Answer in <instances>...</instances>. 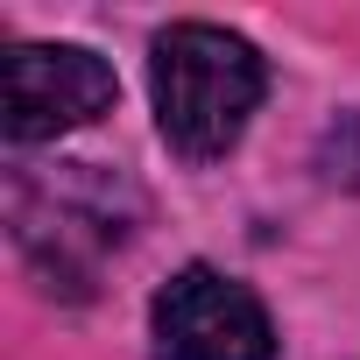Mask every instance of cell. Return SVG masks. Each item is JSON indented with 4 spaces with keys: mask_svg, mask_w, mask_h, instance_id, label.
I'll return each mask as SVG.
<instances>
[{
    "mask_svg": "<svg viewBox=\"0 0 360 360\" xmlns=\"http://www.w3.org/2000/svg\"><path fill=\"white\" fill-rule=\"evenodd\" d=\"M155 127L184 162H212L248 134V113L269 92V71L248 36L212 22H169L148 50Z\"/></svg>",
    "mask_w": 360,
    "mask_h": 360,
    "instance_id": "obj_1",
    "label": "cell"
},
{
    "mask_svg": "<svg viewBox=\"0 0 360 360\" xmlns=\"http://www.w3.org/2000/svg\"><path fill=\"white\" fill-rule=\"evenodd\" d=\"M113 71L78 43H15L0 57V127L8 141H57L113 113Z\"/></svg>",
    "mask_w": 360,
    "mask_h": 360,
    "instance_id": "obj_2",
    "label": "cell"
},
{
    "mask_svg": "<svg viewBox=\"0 0 360 360\" xmlns=\"http://www.w3.org/2000/svg\"><path fill=\"white\" fill-rule=\"evenodd\" d=\"M155 346L162 360H276V325L248 283L191 262L155 290Z\"/></svg>",
    "mask_w": 360,
    "mask_h": 360,
    "instance_id": "obj_3",
    "label": "cell"
}]
</instances>
